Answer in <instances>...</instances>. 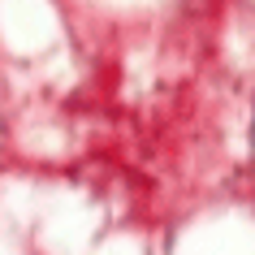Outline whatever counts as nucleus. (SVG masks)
I'll return each instance as SVG.
<instances>
[]
</instances>
